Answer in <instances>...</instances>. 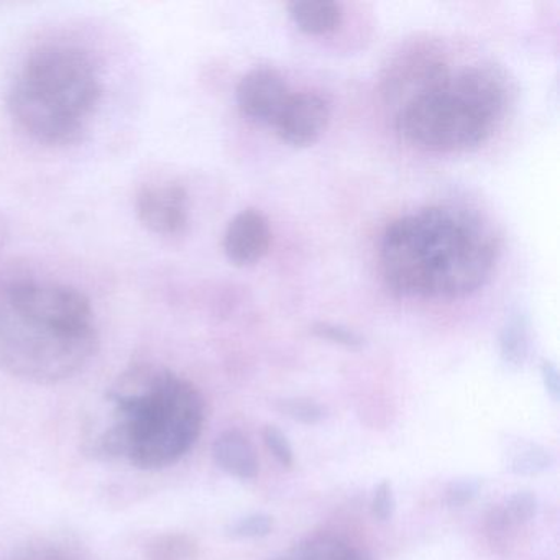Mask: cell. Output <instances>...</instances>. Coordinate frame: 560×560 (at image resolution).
Instances as JSON below:
<instances>
[{"instance_id":"5bb4252c","label":"cell","mask_w":560,"mask_h":560,"mask_svg":"<svg viewBox=\"0 0 560 560\" xmlns=\"http://www.w3.org/2000/svg\"><path fill=\"white\" fill-rule=\"evenodd\" d=\"M147 559L149 560H196L198 547L191 537L185 534H165L155 537L147 546Z\"/></svg>"},{"instance_id":"7c38bea8","label":"cell","mask_w":560,"mask_h":560,"mask_svg":"<svg viewBox=\"0 0 560 560\" xmlns=\"http://www.w3.org/2000/svg\"><path fill=\"white\" fill-rule=\"evenodd\" d=\"M288 12L304 34L326 35L342 22V5L332 0H296L288 4Z\"/></svg>"},{"instance_id":"6da1fadb","label":"cell","mask_w":560,"mask_h":560,"mask_svg":"<svg viewBox=\"0 0 560 560\" xmlns=\"http://www.w3.org/2000/svg\"><path fill=\"white\" fill-rule=\"evenodd\" d=\"M93 304L77 288L37 278L0 281V370L54 385L83 372L96 355Z\"/></svg>"},{"instance_id":"277c9868","label":"cell","mask_w":560,"mask_h":560,"mask_svg":"<svg viewBox=\"0 0 560 560\" xmlns=\"http://www.w3.org/2000/svg\"><path fill=\"white\" fill-rule=\"evenodd\" d=\"M103 80L77 45L48 44L28 55L9 90L8 107L25 136L51 147L80 142L100 109Z\"/></svg>"},{"instance_id":"7a4b0ae2","label":"cell","mask_w":560,"mask_h":560,"mask_svg":"<svg viewBox=\"0 0 560 560\" xmlns=\"http://www.w3.org/2000/svg\"><path fill=\"white\" fill-rule=\"evenodd\" d=\"M498 254V238L477 214L429 206L386 228L380 267L386 287L402 296L462 298L490 280Z\"/></svg>"},{"instance_id":"3957f363","label":"cell","mask_w":560,"mask_h":560,"mask_svg":"<svg viewBox=\"0 0 560 560\" xmlns=\"http://www.w3.org/2000/svg\"><path fill=\"white\" fill-rule=\"evenodd\" d=\"M109 412L91 445L97 455L142 470L185 457L201 435L205 398L189 380L153 363L130 366L106 393Z\"/></svg>"},{"instance_id":"d6986e66","label":"cell","mask_w":560,"mask_h":560,"mask_svg":"<svg viewBox=\"0 0 560 560\" xmlns=\"http://www.w3.org/2000/svg\"><path fill=\"white\" fill-rule=\"evenodd\" d=\"M277 409L281 415L301 424H319L326 418V409L311 399H283L278 402Z\"/></svg>"},{"instance_id":"d4e9b609","label":"cell","mask_w":560,"mask_h":560,"mask_svg":"<svg viewBox=\"0 0 560 560\" xmlns=\"http://www.w3.org/2000/svg\"><path fill=\"white\" fill-rule=\"evenodd\" d=\"M540 373H542L544 385H546L547 393L557 401L560 395V380L556 365L546 360V362H542V366H540Z\"/></svg>"},{"instance_id":"8fae6325","label":"cell","mask_w":560,"mask_h":560,"mask_svg":"<svg viewBox=\"0 0 560 560\" xmlns=\"http://www.w3.org/2000/svg\"><path fill=\"white\" fill-rule=\"evenodd\" d=\"M212 457L225 474L238 480H252L258 474V458L250 441L237 429H229L215 438Z\"/></svg>"},{"instance_id":"cb8c5ba5","label":"cell","mask_w":560,"mask_h":560,"mask_svg":"<svg viewBox=\"0 0 560 560\" xmlns=\"http://www.w3.org/2000/svg\"><path fill=\"white\" fill-rule=\"evenodd\" d=\"M396 498L393 493V485L388 480H383L382 483L376 485L375 491L372 497V514L375 520L389 521L395 514Z\"/></svg>"},{"instance_id":"e0dca14e","label":"cell","mask_w":560,"mask_h":560,"mask_svg":"<svg viewBox=\"0 0 560 560\" xmlns=\"http://www.w3.org/2000/svg\"><path fill=\"white\" fill-rule=\"evenodd\" d=\"M501 511L508 517L513 526H523L536 517L537 510H539V501L533 491H516L500 504Z\"/></svg>"},{"instance_id":"9c48e42d","label":"cell","mask_w":560,"mask_h":560,"mask_svg":"<svg viewBox=\"0 0 560 560\" xmlns=\"http://www.w3.org/2000/svg\"><path fill=\"white\" fill-rule=\"evenodd\" d=\"M291 96L287 80L271 67L252 68L238 81L235 97L241 113L258 124L273 126Z\"/></svg>"},{"instance_id":"ac0fdd59","label":"cell","mask_w":560,"mask_h":560,"mask_svg":"<svg viewBox=\"0 0 560 560\" xmlns=\"http://www.w3.org/2000/svg\"><path fill=\"white\" fill-rule=\"evenodd\" d=\"M12 560H84L78 550L63 542L40 540L22 549Z\"/></svg>"},{"instance_id":"7402d4cb","label":"cell","mask_w":560,"mask_h":560,"mask_svg":"<svg viewBox=\"0 0 560 560\" xmlns=\"http://www.w3.org/2000/svg\"><path fill=\"white\" fill-rule=\"evenodd\" d=\"M311 332L319 339L329 340V342L339 343V346L349 347V349H360L365 343L362 336L353 332V330L342 326H334L329 323L314 324Z\"/></svg>"},{"instance_id":"ba28073f","label":"cell","mask_w":560,"mask_h":560,"mask_svg":"<svg viewBox=\"0 0 560 560\" xmlns=\"http://www.w3.org/2000/svg\"><path fill=\"white\" fill-rule=\"evenodd\" d=\"M330 106L326 97L314 91L291 93L273 122L277 136L293 147H310L326 132Z\"/></svg>"},{"instance_id":"603a6c76","label":"cell","mask_w":560,"mask_h":560,"mask_svg":"<svg viewBox=\"0 0 560 560\" xmlns=\"http://www.w3.org/2000/svg\"><path fill=\"white\" fill-rule=\"evenodd\" d=\"M265 445L271 452L275 458L280 462L283 467L291 468L294 464L293 447L287 435L277 428V425H265L264 432Z\"/></svg>"},{"instance_id":"9a60e30c","label":"cell","mask_w":560,"mask_h":560,"mask_svg":"<svg viewBox=\"0 0 560 560\" xmlns=\"http://www.w3.org/2000/svg\"><path fill=\"white\" fill-rule=\"evenodd\" d=\"M553 465V455L539 444H524L514 451L508 462V470L520 477L544 474Z\"/></svg>"},{"instance_id":"30bf717a","label":"cell","mask_w":560,"mask_h":560,"mask_svg":"<svg viewBox=\"0 0 560 560\" xmlns=\"http://www.w3.org/2000/svg\"><path fill=\"white\" fill-rule=\"evenodd\" d=\"M271 238L268 219L257 209H244L225 229V257L235 267H250L268 254Z\"/></svg>"},{"instance_id":"4316f807","label":"cell","mask_w":560,"mask_h":560,"mask_svg":"<svg viewBox=\"0 0 560 560\" xmlns=\"http://www.w3.org/2000/svg\"><path fill=\"white\" fill-rule=\"evenodd\" d=\"M273 560H293V557H291L290 553H288V556L277 557V559Z\"/></svg>"},{"instance_id":"4fadbf2b","label":"cell","mask_w":560,"mask_h":560,"mask_svg":"<svg viewBox=\"0 0 560 560\" xmlns=\"http://www.w3.org/2000/svg\"><path fill=\"white\" fill-rule=\"evenodd\" d=\"M290 556L293 560H373L366 550L330 534H317L301 540Z\"/></svg>"},{"instance_id":"ffe728a7","label":"cell","mask_w":560,"mask_h":560,"mask_svg":"<svg viewBox=\"0 0 560 560\" xmlns=\"http://www.w3.org/2000/svg\"><path fill=\"white\" fill-rule=\"evenodd\" d=\"M273 529V517L264 513L248 514L228 527L229 536L235 539H257L265 537Z\"/></svg>"},{"instance_id":"8992f818","label":"cell","mask_w":560,"mask_h":560,"mask_svg":"<svg viewBox=\"0 0 560 560\" xmlns=\"http://www.w3.org/2000/svg\"><path fill=\"white\" fill-rule=\"evenodd\" d=\"M451 74L447 63L441 58L428 51H416L399 58L388 68L383 78V100L395 110L396 116L425 94L447 83Z\"/></svg>"},{"instance_id":"5b68a950","label":"cell","mask_w":560,"mask_h":560,"mask_svg":"<svg viewBox=\"0 0 560 560\" xmlns=\"http://www.w3.org/2000/svg\"><path fill=\"white\" fill-rule=\"evenodd\" d=\"M513 97L506 71L475 65L452 73L439 90L396 114V129L425 152H465L487 142Z\"/></svg>"},{"instance_id":"484cf974","label":"cell","mask_w":560,"mask_h":560,"mask_svg":"<svg viewBox=\"0 0 560 560\" xmlns=\"http://www.w3.org/2000/svg\"><path fill=\"white\" fill-rule=\"evenodd\" d=\"M9 235H11V229H9L8 219L0 212V254L4 252L5 245H8Z\"/></svg>"},{"instance_id":"44dd1931","label":"cell","mask_w":560,"mask_h":560,"mask_svg":"<svg viewBox=\"0 0 560 560\" xmlns=\"http://www.w3.org/2000/svg\"><path fill=\"white\" fill-rule=\"evenodd\" d=\"M481 481L474 478L454 480L445 488L444 503L448 508H464L480 494Z\"/></svg>"},{"instance_id":"52a82bcc","label":"cell","mask_w":560,"mask_h":560,"mask_svg":"<svg viewBox=\"0 0 560 560\" xmlns=\"http://www.w3.org/2000/svg\"><path fill=\"white\" fill-rule=\"evenodd\" d=\"M140 224L155 235L178 237L189 224L188 191L178 183H150L136 198Z\"/></svg>"},{"instance_id":"2e32d148","label":"cell","mask_w":560,"mask_h":560,"mask_svg":"<svg viewBox=\"0 0 560 560\" xmlns=\"http://www.w3.org/2000/svg\"><path fill=\"white\" fill-rule=\"evenodd\" d=\"M501 359L506 365L520 369L524 365L529 352L526 327L521 320H511L500 337Z\"/></svg>"}]
</instances>
